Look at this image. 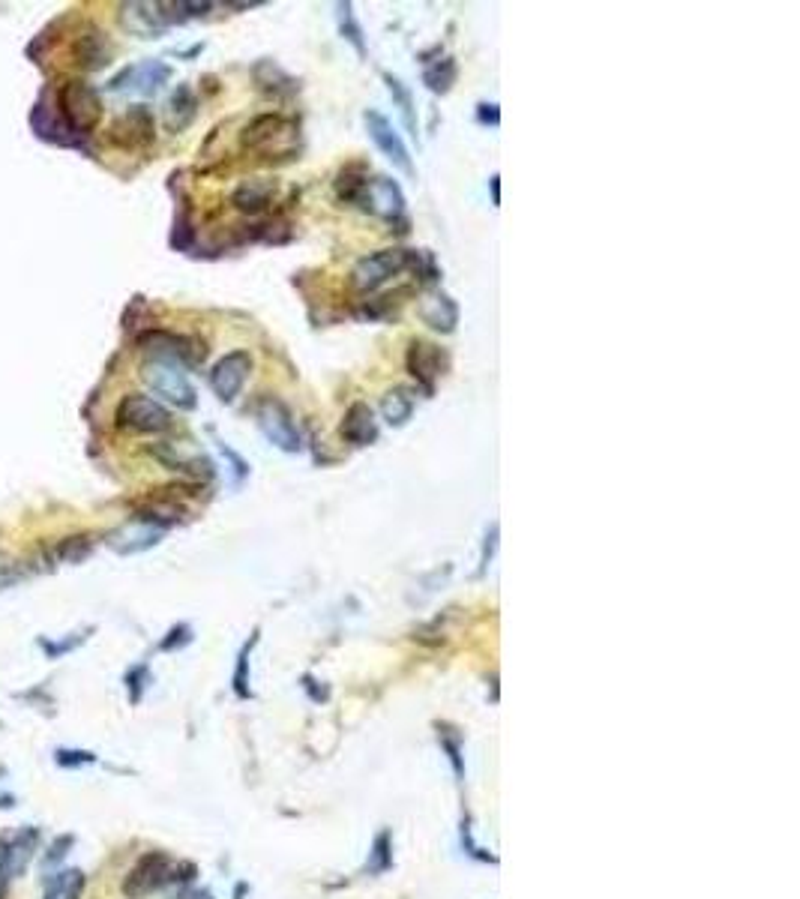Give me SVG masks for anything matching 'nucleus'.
<instances>
[{
  "mask_svg": "<svg viewBox=\"0 0 800 899\" xmlns=\"http://www.w3.org/2000/svg\"><path fill=\"white\" fill-rule=\"evenodd\" d=\"M147 684H150V669H147V666H135V669L126 672V690H129V702H132V705L141 702Z\"/></svg>",
  "mask_w": 800,
  "mask_h": 899,
  "instance_id": "nucleus-34",
  "label": "nucleus"
},
{
  "mask_svg": "<svg viewBox=\"0 0 800 899\" xmlns=\"http://www.w3.org/2000/svg\"><path fill=\"white\" fill-rule=\"evenodd\" d=\"M90 549H93V543H90V537H87V534L66 537V540L57 546V558H60L63 564H81V561L90 555Z\"/></svg>",
  "mask_w": 800,
  "mask_h": 899,
  "instance_id": "nucleus-32",
  "label": "nucleus"
},
{
  "mask_svg": "<svg viewBox=\"0 0 800 899\" xmlns=\"http://www.w3.org/2000/svg\"><path fill=\"white\" fill-rule=\"evenodd\" d=\"M162 540V528L159 525H147V522H132L120 531L111 534V549L120 552V555H135V552H144V549H153L156 543Z\"/></svg>",
  "mask_w": 800,
  "mask_h": 899,
  "instance_id": "nucleus-21",
  "label": "nucleus"
},
{
  "mask_svg": "<svg viewBox=\"0 0 800 899\" xmlns=\"http://www.w3.org/2000/svg\"><path fill=\"white\" fill-rule=\"evenodd\" d=\"M9 882H12V879H9V876L3 873V867H0V899H6V894H9Z\"/></svg>",
  "mask_w": 800,
  "mask_h": 899,
  "instance_id": "nucleus-43",
  "label": "nucleus"
},
{
  "mask_svg": "<svg viewBox=\"0 0 800 899\" xmlns=\"http://www.w3.org/2000/svg\"><path fill=\"white\" fill-rule=\"evenodd\" d=\"M393 864V855H390V834H378L375 846H372V864H369V873H384L390 870Z\"/></svg>",
  "mask_w": 800,
  "mask_h": 899,
  "instance_id": "nucleus-35",
  "label": "nucleus"
},
{
  "mask_svg": "<svg viewBox=\"0 0 800 899\" xmlns=\"http://www.w3.org/2000/svg\"><path fill=\"white\" fill-rule=\"evenodd\" d=\"M120 24L132 36L159 39L171 27V18L165 12V3H123L120 6Z\"/></svg>",
  "mask_w": 800,
  "mask_h": 899,
  "instance_id": "nucleus-13",
  "label": "nucleus"
},
{
  "mask_svg": "<svg viewBox=\"0 0 800 899\" xmlns=\"http://www.w3.org/2000/svg\"><path fill=\"white\" fill-rule=\"evenodd\" d=\"M171 78V66L162 63V60H144V63H135V66H126L120 75L111 78V90H132V93H141V96H153L162 90V84Z\"/></svg>",
  "mask_w": 800,
  "mask_h": 899,
  "instance_id": "nucleus-12",
  "label": "nucleus"
},
{
  "mask_svg": "<svg viewBox=\"0 0 800 899\" xmlns=\"http://www.w3.org/2000/svg\"><path fill=\"white\" fill-rule=\"evenodd\" d=\"M255 420H258V429L264 432V438L282 450V453H300L303 450V435H300V426L291 414V408L273 396H264L258 405H255Z\"/></svg>",
  "mask_w": 800,
  "mask_h": 899,
  "instance_id": "nucleus-6",
  "label": "nucleus"
},
{
  "mask_svg": "<svg viewBox=\"0 0 800 899\" xmlns=\"http://www.w3.org/2000/svg\"><path fill=\"white\" fill-rule=\"evenodd\" d=\"M381 414H384V420H387L393 429L405 426V423L411 420V414H414V396H411V390H408V387H393V390H387V393L381 396Z\"/></svg>",
  "mask_w": 800,
  "mask_h": 899,
  "instance_id": "nucleus-25",
  "label": "nucleus"
},
{
  "mask_svg": "<svg viewBox=\"0 0 800 899\" xmlns=\"http://www.w3.org/2000/svg\"><path fill=\"white\" fill-rule=\"evenodd\" d=\"M72 846H75V837L72 834H60V837H54L51 843H48V849H45V855H42V873H51L69 852H72Z\"/></svg>",
  "mask_w": 800,
  "mask_h": 899,
  "instance_id": "nucleus-33",
  "label": "nucleus"
},
{
  "mask_svg": "<svg viewBox=\"0 0 800 899\" xmlns=\"http://www.w3.org/2000/svg\"><path fill=\"white\" fill-rule=\"evenodd\" d=\"M384 81H387V90H390V96H393V102L399 105V111H402V117H405V126L417 135V117H414V96H411V90L396 78V75H384Z\"/></svg>",
  "mask_w": 800,
  "mask_h": 899,
  "instance_id": "nucleus-28",
  "label": "nucleus"
},
{
  "mask_svg": "<svg viewBox=\"0 0 800 899\" xmlns=\"http://www.w3.org/2000/svg\"><path fill=\"white\" fill-rule=\"evenodd\" d=\"M273 195H276V183H273V180H267V177H252V180H243V183L234 189L231 204H234L240 213L255 216V213H264V210L270 207Z\"/></svg>",
  "mask_w": 800,
  "mask_h": 899,
  "instance_id": "nucleus-22",
  "label": "nucleus"
},
{
  "mask_svg": "<svg viewBox=\"0 0 800 899\" xmlns=\"http://www.w3.org/2000/svg\"><path fill=\"white\" fill-rule=\"evenodd\" d=\"M498 180H501L498 174H492V177H489V186H492V204H495V207L501 204V183H498Z\"/></svg>",
  "mask_w": 800,
  "mask_h": 899,
  "instance_id": "nucleus-42",
  "label": "nucleus"
},
{
  "mask_svg": "<svg viewBox=\"0 0 800 899\" xmlns=\"http://www.w3.org/2000/svg\"><path fill=\"white\" fill-rule=\"evenodd\" d=\"M477 117H480V123H492V126H498V123H501V111H498V105H495V102H480V111H477Z\"/></svg>",
  "mask_w": 800,
  "mask_h": 899,
  "instance_id": "nucleus-40",
  "label": "nucleus"
},
{
  "mask_svg": "<svg viewBox=\"0 0 800 899\" xmlns=\"http://www.w3.org/2000/svg\"><path fill=\"white\" fill-rule=\"evenodd\" d=\"M444 747H447V753H450V762H453V768H456V777H462V756H459V744H456V741H450V738H444Z\"/></svg>",
  "mask_w": 800,
  "mask_h": 899,
  "instance_id": "nucleus-41",
  "label": "nucleus"
},
{
  "mask_svg": "<svg viewBox=\"0 0 800 899\" xmlns=\"http://www.w3.org/2000/svg\"><path fill=\"white\" fill-rule=\"evenodd\" d=\"M72 51H75V60H78L84 69H102V66H108V60H111V54H114L111 39L105 36V30H99V27H93V24L84 27V30L75 36Z\"/></svg>",
  "mask_w": 800,
  "mask_h": 899,
  "instance_id": "nucleus-17",
  "label": "nucleus"
},
{
  "mask_svg": "<svg viewBox=\"0 0 800 899\" xmlns=\"http://www.w3.org/2000/svg\"><path fill=\"white\" fill-rule=\"evenodd\" d=\"M366 180H369V174H363L360 168L342 171L339 180H336V198L345 201V204H357V201H360V192H363V186H366Z\"/></svg>",
  "mask_w": 800,
  "mask_h": 899,
  "instance_id": "nucleus-29",
  "label": "nucleus"
},
{
  "mask_svg": "<svg viewBox=\"0 0 800 899\" xmlns=\"http://www.w3.org/2000/svg\"><path fill=\"white\" fill-rule=\"evenodd\" d=\"M414 252L408 249H378L366 258H360L351 267V288L360 294H372L381 285H387L393 276H399L402 270H408L414 264Z\"/></svg>",
  "mask_w": 800,
  "mask_h": 899,
  "instance_id": "nucleus-2",
  "label": "nucleus"
},
{
  "mask_svg": "<svg viewBox=\"0 0 800 899\" xmlns=\"http://www.w3.org/2000/svg\"><path fill=\"white\" fill-rule=\"evenodd\" d=\"M192 642V627H186V624H177L174 630H168V636L162 639V651H180V648H186Z\"/></svg>",
  "mask_w": 800,
  "mask_h": 899,
  "instance_id": "nucleus-38",
  "label": "nucleus"
},
{
  "mask_svg": "<svg viewBox=\"0 0 800 899\" xmlns=\"http://www.w3.org/2000/svg\"><path fill=\"white\" fill-rule=\"evenodd\" d=\"M495 549H498V522L489 528V534H486V543H483V558H480V573H486L489 570V564H492V558H495Z\"/></svg>",
  "mask_w": 800,
  "mask_h": 899,
  "instance_id": "nucleus-39",
  "label": "nucleus"
},
{
  "mask_svg": "<svg viewBox=\"0 0 800 899\" xmlns=\"http://www.w3.org/2000/svg\"><path fill=\"white\" fill-rule=\"evenodd\" d=\"M153 456L171 471H183V474H195V477H210L213 474V462L207 456L183 450L180 444H159V447H153Z\"/></svg>",
  "mask_w": 800,
  "mask_h": 899,
  "instance_id": "nucleus-20",
  "label": "nucleus"
},
{
  "mask_svg": "<svg viewBox=\"0 0 800 899\" xmlns=\"http://www.w3.org/2000/svg\"><path fill=\"white\" fill-rule=\"evenodd\" d=\"M198 114V96L189 84H177L165 102V126L171 132H183Z\"/></svg>",
  "mask_w": 800,
  "mask_h": 899,
  "instance_id": "nucleus-23",
  "label": "nucleus"
},
{
  "mask_svg": "<svg viewBox=\"0 0 800 899\" xmlns=\"http://www.w3.org/2000/svg\"><path fill=\"white\" fill-rule=\"evenodd\" d=\"M336 21H339V33L342 39H348L354 45V51L363 57L366 54V39H363V27L354 18V6L351 3H336Z\"/></svg>",
  "mask_w": 800,
  "mask_h": 899,
  "instance_id": "nucleus-27",
  "label": "nucleus"
},
{
  "mask_svg": "<svg viewBox=\"0 0 800 899\" xmlns=\"http://www.w3.org/2000/svg\"><path fill=\"white\" fill-rule=\"evenodd\" d=\"M456 78H459V66H456L453 57H441V60H435L432 66H426V72H423V84H426L432 93H441V96L453 90Z\"/></svg>",
  "mask_w": 800,
  "mask_h": 899,
  "instance_id": "nucleus-26",
  "label": "nucleus"
},
{
  "mask_svg": "<svg viewBox=\"0 0 800 899\" xmlns=\"http://www.w3.org/2000/svg\"><path fill=\"white\" fill-rule=\"evenodd\" d=\"M183 899H213V897H210L207 891H195V894H189V897H183Z\"/></svg>",
  "mask_w": 800,
  "mask_h": 899,
  "instance_id": "nucleus-44",
  "label": "nucleus"
},
{
  "mask_svg": "<svg viewBox=\"0 0 800 899\" xmlns=\"http://www.w3.org/2000/svg\"><path fill=\"white\" fill-rule=\"evenodd\" d=\"M342 438L354 447H369L378 441V420L366 402H354L342 420Z\"/></svg>",
  "mask_w": 800,
  "mask_h": 899,
  "instance_id": "nucleus-18",
  "label": "nucleus"
},
{
  "mask_svg": "<svg viewBox=\"0 0 800 899\" xmlns=\"http://www.w3.org/2000/svg\"><path fill=\"white\" fill-rule=\"evenodd\" d=\"M138 345L150 354V360H165L174 366H189L204 357V348H198L189 336H177L168 330H147L138 336Z\"/></svg>",
  "mask_w": 800,
  "mask_h": 899,
  "instance_id": "nucleus-9",
  "label": "nucleus"
},
{
  "mask_svg": "<svg viewBox=\"0 0 800 899\" xmlns=\"http://www.w3.org/2000/svg\"><path fill=\"white\" fill-rule=\"evenodd\" d=\"M363 123H366V132L372 138V144L381 150V156H387L402 174H414V162H411V153H408V144L405 138L396 132V126L375 108H369L363 114Z\"/></svg>",
  "mask_w": 800,
  "mask_h": 899,
  "instance_id": "nucleus-10",
  "label": "nucleus"
},
{
  "mask_svg": "<svg viewBox=\"0 0 800 899\" xmlns=\"http://www.w3.org/2000/svg\"><path fill=\"white\" fill-rule=\"evenodd\" d=\"M258 645V630L252 633V639L243 645V651L237 654V672H234V693L240 699H249L252 690H249V657H252V648Z\"/></svg>",
  "mask_w": 800,
  "mask_h": 899,
  "instance_id": "nucleus-30",
  "label": "nucleus"
},
{
  "mask_svg": "<svg viewBox=\"0 0 800 899\" xmlns=\"http://www.w3.org/2000/svg\"><path fill=\"white\" fill-rule=\"evenodd\" d=\"M141 378L162 402L174 405L177 411H195L198 393H195L189 375L183 372V366H174L165 360H147L141 366Z\"/></svg>",
  "mask_w": 800,
  "mask_h": 899,
  "instance_id": "nucleus-1",
  "label": "nucleus"
},
{
  "mask_svg": "<svg viewBox=\"0 0 800 899\" xmlns=\"http://www.w3.org/2000/svg\"><path fill=\"white\" fill-rule=\"evenodd\" d=\"M252 375V354L249 351H231L210 369V390L222 402H234L243 390V384Z\"/></svg>",
  "mask_w": 800,
  "mask_h": 899,
  "instance_id": "nucleus-11",
  "label": "nucleus"
},
{
  "mask_svg": "<svg viewBox=\"0 0 800 899\" xmlns=\"http://www.w3.org/2000/svg\"><path fill=\"white\" fill-rule=\"evenodd\" d=\"M84 873L81 870H60V873H51L48 882H45V891H42V899H81L84 897Z\"/></svg>",
  "mask_w": 800,
  "mask_h": 899,
  "instance_id": "nucleus-24",
  "label": "nucleus"
},
{
  "mask_svg": "<svg viewBox=\"0 0 800 899\" xmlns=\"http://www.w3.org/2000/svg\"><path fill=\"white\" fill-rule=\"evenodd\" d=\"M417 312H420L423 324H429V327L438 330V333H453L456 324H459V306H456L453 297L444 294V291H429V294L423 297V303H420Z\"/></svg>",
  "mask_w": 800,
  "mask_h": 899,
  "instance_id": "nucleus-19",
  "label": "nucleus"
},
{
  "mask_svg": "<svg viewBox=\"0 0 800 899\" xmlns=\"http://www.w3.org/2000/svg\"><path fill=\"white\" fill-rule=\"evenodd\" d=\"M246 150H258V153H282L291 147L294 141V123L285 120L282 114H258L240 135Z\"/></svg>",
  "mask_w": 800,
  "mask_h": 899,
  "instance_id": "nucleus-7",
  "label": "nucleus"
},
{
  "mask_svg": "<svg viewBox=\"0 0 800 899\" xmlns=\"http://www.w3.org/2000/svg\"><path fill=\"white\" fill-rule=\"evenodd\" d=\"M261 66H264V72H270V78H258V75H255V81L261 84V90H267V93H276V96H279V93H291V90L297 87V84H294V78H291V75H285V72H282V69H279L273 60H261Z\"/></svg>",
  "mask_w": 800,
  "mask_h": 899,
  "instance_id": "nucleus-31",
  "label": "nucleus"
},
{
  "mask_svg": "<svg viewBox=\"0 0 800 899\" xmlns=\"http://www.w3.org/2000/svg\"><path fill=\"white\" fill-rule=\"evenodd\" d=\"M153 114L144 105H132L123 117H117V123L111 126V141L123 144V147H141L153 141Z\"/></svg>",
  "mask_w": 800,
  "mask_h": 899,
  "instance_id": "nucleus-16",
  "label": "nucleus"
},
{
  "mask_svg": "<svg viewBox=\"0 0 800 899\" xmlns=\"http://www.w3.org/2000/svg\"><path fill=\"white\" fill-rule=\"evenodd\" d=\"M357 204L366 213H372V216H378L384 222H399L405 216V192H402V186L393 177H384V174L366 180Z\"/></svg>",
  "mask_w": 800,
  "mask_h": 899,
  "instance_id": "nucleus-8",
  "label": "nucleus"
},
{
  "mask_svg": "<svg viewBox=\"0 0 800 899\" xmlns=\"http://www.w3.org/2000/svg\"><path fill=\"white\" fill-rule=\"evenodd\" d=\"M54 762L60 768H84V765H93L96 756L87 753V750H66V747H60V750H54Z\"/></svg>",
  "mask_w": 800,
  "mask_h": 899,
  "instance_id": "nucleus-37",
  "label": "nucleus"
},
{
  "mask_svg": "<svg viewBox=\"0 0 800 899\" xmlns=\"http://www.w3.org/2000/svg\"><path fill=\"white\" fill-rule=\"evenodd\" d=\"M84 633H75V639H60V642H48V639H39V648L45 651V657L48 660H60L63 654H69V651H75L78 645H84Z\"/></svg>",
  "mask_w": 800,
  "mask_h": 899,
  "instance_id": "nucleus-36",
  "label": "nucleus"
},
{
  "mask_svg": "<svg viewBox=\"0 0 800 899\" xmlns=\"http://www.w3.org/2000/svg\"><path fill=\"white\" fill-rule=\"evenodd\" d=\"M405 366H408V372L417 378V384H420L426 393H432V390H435V381L444 375V366H447V360H444V351H441L435 342L414 339V342H411V348H408Z\"/></svg>",
  "mask_w": 800,
  "mask_h": 899,
  "instance_id": "nucleus-15",
  "label": "nucleus"
},
{
  "mask_svg": "<svg viewBox=\"0 0 800 899\" xmlns=\"http://www.w3.org/2000/svg\"><path fill=\"white\" fill-rule=\"evenodd\" d=\"M36 849H39V831L36 828H21L15 834L0 837V867H3V873L12 882L18 876H24V870L30 867Z\"/></svg>",
  "mask_w": 800,
  "mask_h": 899,
  "instance_id": "nucleus-14",
  "label": "nucleus"
},
{
  "mask_svg": "<svg viewBox=\"0 0 800 899\" xmlns=\"http://www.w3.org/2000/svg\"><path fill=\"white\" fill-rule=\"evenodd\" d=\"M180 870H183V864H174L165 852H147L123 879V894L129 899L150 897V894L174 885L177 879H189V876H180Z\"/></svg>",
  "mask_w": 800,
  "mask_h": 899,
  "instance_id": "nucleus-4",
  "label": "nucleus"
},
{
  "mask_svg": "<svg viewBox=\"0 0 800 899\" xmlns=\"http://www.w3.org/2000/svg\"><path fill=\"white\" fill-rule=\"evenodd\" d=\"M60 114L72 135H87L102 117V99L87 81H69L57 93Z\"/></svg>",
  "mask_w": 800,
  "mask_h": 899,
  "instance_id": "nucleus-5",
  "label": "nucleus"
},
{
  "mask_svg": "<svg viewBox=\"0 0 800 899\" xmlns=\"http://www.w3.org/2000/svg\"><path fill=\"white\" fill-rule=\"evenodd\" d=\"M114 423L123 432L132 435H162L171 429V414L162 402L144 396V393H129L120 399L117 411H114Z\"/></svg>",
  "mask_w": 800,
  "mask_h": 899,
  "instance_id": "nucleus-3",
  "label": "nucleus"
}]
</instances>
